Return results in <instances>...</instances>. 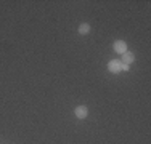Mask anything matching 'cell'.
Returning a JSON list of instances; mask_svg holds the SVG:
<instances>
[{"label": "cell", "mask_w": 151, "mask_h": 144, "mask_svg": "<svg viewBox=\"0 0 151 144\" xmlns=\"http://www.w3.org/2000/svg\"><path fill=\"white\" fill-rule=\"evenodd\" d=\"M108 71L113 72V74H119L121 72V61L119 59H111L108 63Z\"/></svg>", "instance_id": "obj_2"}, {"label": "cell", "mask_w": 151, "mask_h": 144, "mask_svg": "<svg viewBox=\"0 0 151 144\" xmlns=\"http://www.w3.org/2000/svg\"><path fill=\"white\" fill-rule=\"evenodd\" d=\"M74 115L79 118V120H84V118H87V115H88L87 106H77V107H76V110H74Z\"/></svg>", "instance_id": "obj_1"}, {"label": "cell", "mask_w": 151, "mask_h": 144, "mask_svg": "<svg viewBox=\"0 0 151 144\" xmlns=\"http://www.w3.org/2000/svg\"><path fill=\"white\" fill-rule=\"evenodd\" d=\"M129 69H130V66H129V64L121 63V71H129Z\"/></svg>", "instance_id": "obj_6"}, {"label": "cell", "mask_w": 151, "mask_h": 144, "mask_svg": "<svg viewBox=\"0 0 151 144\" xmlns=\"http://www.w3.org/2000/svg\"><path fill=\"white\" fill-rule=\"evenodd\" d=\"M77 32L81 35H87V34H90V24H87V23H82L81 26L77 27Z\"/></svg>", "instance_id": "obj_5"}, {"label": "cell", "mask_w": 151, "mask_h": 144, "mask_svg": "<svg viewBox=\"0 0 151 144\" xmlns=\"http://www.w3.org/2000/svg\"><path fill=\"white\" fill-rule=\"evenodd\" d=\"M113 48H114V51H116V53L124 55V53L127 51V43H125L124 40H116V42H114V45H113Z\"/></svg>", "instance_id": "obj_3"}, {"label": "cell", "mask_w": 151, "mask_h": 144, "mask_svg": "<svg viewBox=\"0 0 151 144\" xmlns=\"http://www.w3.org/2000/svg\"><path fill=\"white\" fill-rule=\"evenodd\" d=\"M134 61H135V55H134L132 51H129V50H127V51H125L124 55H122V61H121V63L129 64V66H130V64L134 63Z\"/></svg>", "instance_id": "obj_4"}]
</instances>
